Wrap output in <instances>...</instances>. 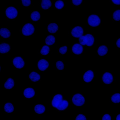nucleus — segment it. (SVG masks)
Segmentation results:
<instances>
[{"instance_id": "obj_5", "label": "nucleus", "mask_w": 120, "mask_h": 120, "mask_svg": "<svg viewBox=\"0 0 120 120\" xmlns=\"http://www.w3.org/2000/svg\"><path fill=\"white\" fill-rule=\"evenodd\" d=\"M35 31L34 26L31 23H28L23 26L22 29V33L25 36H29L33 35Z\"/></svg>"}, {"instance_id": "obj_17", "label": "nucleus", "mask_w": 120, "mask_h": 120, "mask_svg": "<svg viewBox=\"0 0 120 120\" xmlns=\"http://www.w3.org/2000/svg\"><path fill=\"white\" fill-rule=\"evenodd\" d=\"M41 75L35 71H33L30 73L29 78L31 81L35 82L39 81L41 79Z\"/></svg>"}, {"instance_id": "obj_11", "label": "nucleus", "mask_w": 120, "mask_h": 120, "mask_svg": "<svg viewBox=\"0 0 120 120\" xmlns=\"http://www.w3.org/2000/svg\"><path fill=\"white\" fill-rule=\"evenodd\" d=\"M49 62L46 60L42 59L38 61L37 66L40 71H44L49 67Z\"/></svg>"}, {"instance_id": "obj_36", "label": "nucleus", "mask_w": 120, "mask_h": 120, "mask_svg": "<svg viewBox=\"0 0 120 120\" xmlns=\"http://www.w3.org/2000/svg\"><path fill=\"white\" fill-rule=\"evenodd\" d=\"M116 45L117 47L119 48L120 47V38L118 39L116 42Z\"/></svg>"}, {"instance_id": "obj_20", "label": "nucleus", "mask_w": 120, "mask_h": 120, "mask_svg": "<svg viewBox=\"0 0 120 120\" xmlns=\"http://www.w3.org/2000/svg\"><path fill=\"white\" fill-rule=\"evenodd\" d=\"M108 50L107 47L105 45H103L98 48L97 50V52L99 56H103L107 54Z\"/></svg>"}, {"instance_id": "obj_26", "label": "nucleus", "mask_w": 120, "mask_h": 120, "mask_svg": "<svg viewBox=\"0 0 120 120\" xmlns=\"http://www.w3.org/2000/svg\"><path fill=\"white\" fill-rule=\"evenodd\" d=\"M50 48L49 46L45 45L43 46L40 50V53L43 56H46L49 53Z\"/></svg>"}, {"instance_id": "obj_14", "label": "nucleus", "mask_w": 120, "mask_h": 120, "mask_svg": "<svg viewBox=\"0 0 120 120\" xmlns=\"http://www.w3.org/2000/svg\"><path fill=\"white\" fill-rule=\"evenodd\" d=\"M35 93V91L34 88L28 87L25 89L23 92V95L26 98L30 99L34 96Z\"/></svg>"}, {"instance_id": "obj_7", "label": "nucleus", "mask_w": 120, "mask_h": 120, "mask_svg": "<svg viewBox=\"0 0 120 120\" xmlns=\"http://www.w3.org/2000/svg\"><path fill=\"white\" fill-rule=\"evenodd\" d=\"M13 64L16 68L20 69L25 66V62L23 58L20 56L14 57L12 60Z\"/></svg>"}, {"instance_id": "obj_22", "label": "nucleus", "mask_w": 120, "mask_h": 120, "mask_svg": "<svg viewBox=\"0 0 120 120\" xmlns=\"http://www.w3.org/2000/svg\"><path fill=\"white\" fill-rule=\"evenodd\" d=\"M56 40V39L54 36L51 35H49L46 38L45 42L47 45L51 46L55 43Z\"/></svg>"}, {"instance_id": "obj_18", "label": "nucleus", "mask_w": 120, "mask_h": 120, "mask_svg": "<svg viewBox=\"0 0 120 120\" xmlns=\"http://www.w3.org/2000/svg\"><path fill=\"white\" fill-rule=\"evenodd\" d=\"M48 32L50 33L55 34L58 31L59 26L55 23H53L49 24L47 27Z\"/></svg>"}, {"instance_id": "obj_9", "label": "nucleus", "mask_w": 120, "mask_h": 120, "mask_svg": "<svg viewBox=\"0 0 120 120\" xmlns=\"http://www.w3.org/2000/svg\"><path fill=\"white\" fill-rule=\"evenodd\" d=\"M101 79L104 84L109 85L111 84L113 81V75L111 73L107 71L106 72L102 75Z\"/></svg>"}, {"instance_id": "obj_25", "label": "nucleus", "mask_w": 120, "mask_h": 120, "mask_svg": "<svg viewBox=\"0 0 120 120\" xmlns=\"http://www.w3.org/2000/svg\"><path fill=\"white\" fill-rule=\"evenodd\" d=\"M120 93H116L112 94L111 97L112 101L115 104L118 103L120 102Z\"/></svg>"}, {"instance_id": "obj_38", "label": "nucleus", "mask_w": 120, "mask_h": 120, "mask_svg": "<svg viewBox=\"0 0 120 120\" xmlns=\"http://www.w3.org/2000/svg\"><path fill=\"white\" fill-rule=\"evenodd\" d=\"M1 69V68L0 66V71Z\"/></svg>"}, {"instance_id": "obj_32", "label": "nucleus", "mask_w": 120, "mask_h": 120, "mask_svg": "<svg viewBox=\"0 0 120 120\" xmlns=\"http://www.w3.org/2000/svg\"><path fill=\"white\" fill-rule=\"evenodd\" d=\"M31 1L30 0H22V4L24 6L27 7L30 6L31 4Z\"/></svg>"}, {"instance_id": "obj_35", "label": "nucleus", "mask_w": 120, "mask_h": 120, "mask_svg": "<svg viewBox=\"0 0 120 120\" xmlns=\"http://www.w3.org/2000/svg\"><path fill=\"white\" fill-rule=\"evenodd\" d=\"M114 4L119 6L120 5V0H112L111 1Z\"/></svg>"}, {"instance_id": "obj_37", "label": "nucleus", "mask_w": 120, "mask_h": 120, "mask_svg": "<svg viewBox=\"0 0 120 120\" xmlns=\"http://www.w3.org/2000/svg\"><path fill=\"white\" fill-rule=\"evenodd\" d=\"M116 120H120V113L118 114L116 116Z\"/></svg>"}, {"instance_id": "obj_21", "label": "nucleus", "mask_w": 120, "mask_h": 120, "mask_svg": "<svg viewBox=\"0 0 120 120\" xmlns=\"http://www.w3.org/2000/svg\"><path fill=\"white\" fill-rule=\"evenodd\" d=\"M52 4V2L50 0H43L41 1V6L42 9L47 10L50 8Z\"/></svg>"}, {"instance_id": "obj_29", "label": "nucleus", "mask_w": 120, "mask_h": 120, "mask_svg": "<svg viewBox=\"0 0 120 120\" xmlns=\"http://www.w3.org/2000/svg\"><path fill=\"white\" fill-rule=\"evenodd\" d=\"M56 66L57 69L59 70H63L65 67L63 62L61 60L58 61L56 62Z\"/></svg>"}, {"instance_id": "obj_4", "label": "nucleus", "mask_w": 120, "mask_h": 120, "mask_svg": "<svg viewBox=\"0 0 120 120\" xmlns=\"http://www.w3.org/2000/svg\"><path fill=\"white\" fill-rule=\"evenodd\" d=\"M73 104L76 106L79 107L83 105L85 101L84 97L81 94L78 93L74 94L72 97Z\"/></svg>"}, {"instance_id": "obj_34", "label": "nucleus", "mask_w": 120, "mask_h": 120, "mask_svg": "<svg viewBox=\"0 0 120 120\" xmlns=\"http://www.w3.org/2000/svg\"><path fill=\"white\" fill-rule=\"evenodd\" d=\"M102 120H111V116L109 114L106 113L102 116Z\"/></svg>"}, {"instance_id": "obj_39", "label": "nucleus", "mask_w": 120, "mask_h": 120, "mask_svg": "<svg viewBox=\"0 0 120 120\" xmlns=\"http://www.w3.org/2000/svg\"></svg>"}, {"instance_id": "obj_1", "label": "nucleus", "mask_w": 120, "mask_h": 120, "mask_svg": "<svg viewBox=\"0 0 120 120\" xmlns=\"http://www.w3.org/2000/svg\"><path fill=\"white\" fill-rule=\"evenodd\" d=\"M52 106L59 111H64L69 105L68 101L64 98L60 94H56L53 98L51 101Z\"/></svg>"}, {"instance_id": "obj_23", "label": "nucleus", "mask_w": 120, "mask_h": 120, "mask_svg": "<svg viewBox=\"0 0 120 120\" xmlns=\"http://www.w3.org/2000/svg\"><path fill=\"white\" fill-rule=\"evenodd\" d=\"M5 111L8 113H11L14 112V106L13 104L9 102L6 103L4 106Z\"/></svg>"}, {"instance_id": "obj_12", "label": "nucleus", "mask_w": 120, "mask_h": 120, "mask_svg": "<svg viewBox=\"0 0 120 120\" xmlns=\"http://www.w3.org/2000/svg\"><path fill=\"white\" fill-rule=\"evenodd\" d=\"M71 50L73 53L75 54L79 55L82 54L83 52V47L79 43H76L73 45Z\"/></svg>"}, {"instance_id": "obj_33", "label": "nucleus", "mask_w": 120, "mask_h": 120, "mask_svg": "<svg viewBox=\"0 0 120 120\" xmlns=\"http://www.w3.org/2000/svg\"><path fill=\"white\" fill-rule=\"evenodd\" d=\"M72 3L73 4L76 6L80 5L82 3L83 1L81 0H72Z\"/></svg>"}, {"instance_id": "obj_10", "label": "nucleus", "mask_w": 120, "mask_h": 120, "mask_svg": "<svg viewBox=\"0 0 120 120\" xmlns=\"http://www.w3.org/2000/svg\"><path fill=\"white\" fill-rule=\"evenodd\" d=\"M94 72L92 70H88L84 74L83 80L85 82H90L94 79Z\"/></svg>"}, {"instance_id": "obj_16", "label": "nucleus", "mask_w": 120, "mask_h": 120, "mask_svg": "<svg viewBox=\"0 0 120 120\" xmlns=\"http://www.w3.org/2000/svg\"><path fill=\"white\" fill-rule=\"evenodd\" d=\"M15 85V81L13 78L10 77L8 78L4 84V86L6 89L10 90L13 89Z\"/></svg>"}, {"instance_id": "obj_13", "label": "nucleus", "mask_w": 120, "mask_h": 120, "mask_svg": "<svg viewBox=\"0 0 120 120\" xmlns=\"http://www.w3.org/2000/svg\"><path fill=\"white\" fill-rule=\"evenodd\" d=\"M11 46L6 42H2L0 44V53L5 54L9 52L11 50Z\"/></svg>"}, {"instance_id": "obj_24", "label": "nucleus", "mask_w": 120, "mask_h": 120, "mask_svg": "<svg viewBox=\"0 0 120 120\" xmlns=\"http://www.w3.org/2000/svg\"><path fill=\"white\" fill-rule=\"evenodd\" d=\"M30 17L32 21L37 22L40 19L41 14L38 11H34L32 12Z\"/></svg>"}, {"instance_id": "obj_2", "label": "nucleus", "mask_w": 120, "mask_h": 120, "mask_svg": "<svg viewBox=\"0 0 120 120\" xmlns=\"http://www.w3.org/2000/svg\"><path fill=\"white\" fill-rule=\"evenodd\" d=\"M79 43L82 46L88 47L92 46L94 44L95 39L93 35L90 34L83 35L79 38Z\"/></svg>"}, {"instance_id": "obj_6", "label": "nucleus", "mask_w": 120, "mask_h": 120, "mask_svg": "<svg viewBox=\"0 0 120 120\" xmlns=\"http://www.w3.org/2000/svg\"><path fill=\"white\" fill-rule=\"evenodd\" d=\"M5 14L7 17L10 19H13L16 18L18 15L17 9L13 6L7 8L5 10Z\"/></svg>"}, {"instance_id": "obj_8", "label": "nucleus", "mask_w": 120, "mask_h": 120, "mask_svg": "<svg viewBox=\"0 0 120 120\" xmlns=\"http://www.w3.org/2000/svg\"><path fill=\"white\" fill-rule=\"evenodd\" d=\"M71 33L73 37L76 38H79L84 34L83 29L80 26L74 27L71 29Z\"/></svg>"}, {"instance_id": "obj_3", "label": "nucleus", "mask_w": 120, "mask_h": 120, "mask_svg": "<svg viewBox=\"0 0 120 120\" xmlns=\"http://www.w3.org/2000/svg\"><path fill=\"white\" fill-rule=\"evenodd\" d=\"M87 22L88 25L90 26L93 27H97L101 24V18L96 14H91L88 17Z\"/></svg>"}, {"instance_id": "obj_31", "label": "nucleus", "mask_w": 120, "mask_h": 120, "mask_svg": "<svg viewBox=\"0 0 120 120\" xmlns=\"http://www.w3.org/2000/svg\"><path fill=\"white\" fill-rule=\"evenodd\" d=\"M75 120H87V118L85 115L80 113L77 115Z\"/></svg>"}, {"instance_id": "obj_28", "label": "nucleus", "mask_w": 120, "mask_h": 120, "mask_svg": "<svg viewBox=\"0 0 120 120\" xmlns=\"http://www.w3.org/2000/svg\"><path fill=\"white\" fill-rule=\"evenodd\" d=\"M113 19L115 21H119L120 20V10L117 9L115 10L112 14Z\"/></svg>"}, {"instance_id": "obj_30", "label": "nucleus", "mask_w": 120, "mask_h": 120, "mask_svg": "<svg viewBox=\"0 0 120 120\" xmlns=\"http://www.w3.org/2000/svg\"><path fill=\"white\" fill-rule=\"evenodd\" d=\"M67 46L61 47L59 49V51L60 53L62 55L65 54L67 52Z\"/></svg>"}, {"instance_id": "obj_19", "label": "nucleus", "mask_w": 120, "mask_h": 120, "mask_svg": "<svg viewBox=\"0 0 120 120\" xmlns=\"http://www.w3.org/2000/svg\"><path fill=\"white\" fill-rule=\"evenodd\" d=\"M0 36L5 39L10 38L11 33L9 30L7 28H2L0 29Z\"/></svg>"}, {"instance_id": "obj_27", "label": "nucleus", "mask_w": 120, "mask_h": 120, "mask_svg": "<svg viewBox=\"0 0 120 120\" xmlns=\"http://www.w3.org/2000/svg\"><path fill=\"white\" fill-rule=\"evenodd\" d=\"M55 8L58 10H62L64 7V4L62 0H57L56 1L54 4Z\"/></svg>"}, {"instance_id": "obj_15", "label": "nucleus", "mask_w": 120, "mask_h": 120, "mask_svg": "<svg viewBox=\"0 0 120 120\" xmlns=\"http://www.w3.org/2000/svg\"><path fill=\"white\" fill-rule=\"evenodd\" d=\"M46 109V108L45 105L41 104H37L35 106L34 109L35 112L38 114L44 113Z\"/></svg>"}]
</instances>
